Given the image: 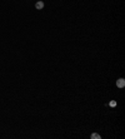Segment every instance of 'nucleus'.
I'll return each instance as SVG.
<instances>
[{
	"label": "nucleus",
	"mask_w": 125,
	"mask_h": 139,
	"mask_svg": "<svg viewBox=\"0 0 125 139\" xmlns=\"http://www.w3.org/2000/svg\"><path fill=\"white\" fill-rule=\"evenodd\" d=\"M35 8H36V9H43V8H44V3H43V1H38V3H36V4H35Z\"/></svg>",
	"instance_id": "f03ea898"
},
{
	"label": "nucleus",
	"mask_w": 125,
	"mask_h": 139,
	"mask_svg": "<svg viewBox=\"0 0 125 139\" xmlns=\"http://www.w3.org/2000/svg\"><path fill=\"white\" fill-rule=\"evenodd\" d=\"M109 105H110V107H115V105H116V102H114V100H113V102L109 103Z\"/></svg>",
	"instance_id": "20e7f679"
},
{
	"label": "nucleus",
	"mask_w": 125,
	"mask_h": 139,
	"mask_svg": "<svg viewBox=\"0 0 125 139\" xmlns=\"http://www.w3.org/2000/svg\"><path fill=\"white\" fill-rule=\"evenodd\" d=\"M91 138L93 139H100V135H99V134H96V133H94V134H91Z\"/></svg>",
	"instance_id": "7ed1b4c3"
},
{
	"label": "nucleus",
	"mask_w": 125,
	"mask_h": 139,
	"mask_svg": "<svg viewBox=\"0 0 125 139\" xmlns=\"http://www.w3.org/2000/svg\"><path fill=\"white\" fill-rule=\"evenodd\" d=\"M116 86H118V88H124L125 86V79L124 78H120V79L116 80Z\"/></svg>",
	"instance_id": "f257e3e1"
}]
</instances>
